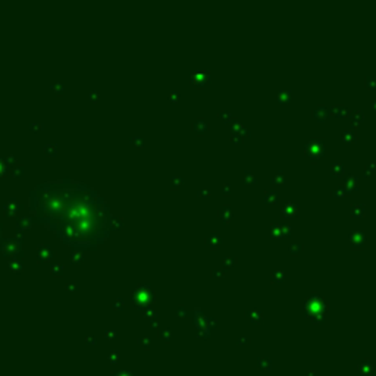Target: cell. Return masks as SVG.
I'll return each mask as SVG.
<instances>
[{
  "label": "cell",
  "mask_w": 376,
  "mask_h": 376,
  "mask_svg": "<svg viewBox=\"0 0 376 376\" xmlns=\"http://www.w3.org/2000/svg\"><path fill=\"white\" fill-rule=\"evenodd\" d=\"M37 222L75 250L96 248L110 232V210L99 194L81 182H44L30 194Z\"/></svg>",
  "instance_id": "6da1fadb"
}]
</instances>
